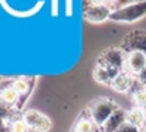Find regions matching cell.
Masks as SVG:
<instances>
[{
    "mask_svg": "<svg viewBox=\"0 0 146 132\" xmlns=\"http://www.w3.org/2000/svg\"><path fill=\"white\" fill-rule=\"evenodd\" d=\"M121 48L128 54L131 51H141L146 54V30H133L122 41Z\"/></svg>",
    "mask_w": 146,
    "mask_h": 132,
    "instance_id": "cell-6",
    "label": "cell"
},
{
    "mask_svg": "<svg viewBox=\"0 0 146 132\" xmlns=\"http://www.w3.org/2000/svg\"><path fill=\"white\" fill-rule=\"evenodd\" d=\"M112 9L109 4H91L87 3L84 9V19L90 23H104L111 19Z\"/></svg>",
    "mask_w": 146,
    "mask_h": 132,
    "instance_id": "cell-5",
    "label": "cell"
},
{
    "mask_svg": "<svg viewBox=\"0 0 146 132\" xmlns=\"http://www.w3.org/2000/svg\"><path fill=\"white\" fill-rule=\"evenodd\" d=\"M116 132H141V128H138V127H135V125H132L126 121Z\"/></svg>",
    "mask_w": 146,
    "mask_h": 132,
    "instance_id": "cell-16",
    "label": "cell"
},
{
    "mask_svg": "<svg viewBox=\"0 0 146 132\" xmlns=\"http://www.w3.org/2000/svg\"><path fill=\"white\" fill-rule=\"evenodd\" d=\"M119 73H121L119 70L111 68V67L104 65V64H101V63L97 61V65H95V68H94L92 75H94V80H95L97 83H99V84L111 85V83L113 81V78H115Z\"/></svg>",
    "mask_w": 146,
    "mask_h": 132,
    "instance_id": "cell-8",
    "label": "cell"
},
{
    "mask_svg": "<svg viewBox=\"0 0 146 132\" xmlns=\"http://www.w3.org/2000/svg\"><path fill=\"white\" fill-rule=\"evenodd\" d=\"M138 1H145V0H119V1L116 3V6L113 7V10H115V9H118V7H122V6H126V4H132V3H138Z\"/></svg>",
    "mask_w": 146,
    "mask_h": 132,
    "instance_id": "cell-17",
    "label": "cell"
},
{
    "mask_svg": "<svg viewBox=\"0 0 146 132\" xmlns=\"http://www.w3.org/2000/svg\"><path fill=\"white\" fill-rule=\"evenodd\" d=\"M65 14H67V17L72 16V0L65 1Z\"/></svg>",
    "mask_w": 146,
    "mask_h": 132,
    "instance_id": "cell-18",
    "label": "cell"
},
{
    "mask_svg": "<svg viewBox=\"0 0 146 132\" xmlns=\"http://www.w3.org/2000/svg\"><path fill=\"white\" fill-rule=\"evenodd\" d=\"M132 81H133V75L129 74L128 71H121L115 78L113 81L111 83V88L116 92H129L131 85H132Z\"/></svg>",
    "mask_w": 146,
    "mask_h": 132,
    "instance_id": "cell-9",
    "label": "cell"
},
{
    "mask_svg": "<svg viewBox=\"0 0 146 132\" xmlns=\"http://www.w3.org/2000/svg\"><path fill=\"white\" fill-rule=\"evenodd\" d=\"M119 109V107L116 105V102H113L109 98H99L97 101H94L88 111H90V117L92 118V121L97 124L98 127H104L105 122L112 117V114Z\"/></svg>",
    "mask_w": 146,
    "mask_h": 132,
    "instance_id": "cell-2",
    "label": "cell"
},
{
    "mask_svg": "<svg viewBox=\"0 0 146 132\" xmlns=\"http://www.w3.org/2000/svg\"><path fill=\"white\" fill-rule=\"evenodd\" d=\"M98 63L108 65L111 68H116L119 71H123L125 65H126V53L122 48H108L106 51H104L99 55Z\"/></svg>",
    "mask_w": 146,
    "mask_h": 132,
    "instance_id": "cell-4",
    "label": "cell"
},
{
    "mask_svg": "<svg viewBox=\"0 0 146 132\" xmlns=\"http://www.w3.org/2000/svg\"><path fill=\"white\" fill-rule=\"evenodd\" d=\"M72 132H77V131H72Z\"/></svg>",
    "mask_w": 146,
    "mask_h": 132,
    "instance_id": "cell-24",
    "label": "cell"
},
{
    "mask_svg": "<svg viewBox=\"0 0 146 132\" xmlns=\"http://www.w3.org/2000/svg\"><path fill=\"white\" fill-rule=\"evenodd\" d=\"M142 132H146V125L143 127V129H142Z\"/></svg>",
    "mask_w": 146,
    "mask_h": 132,
    "instance_id": "cell-23",
    "label": "cell"
},
{
    "mask_svg": "<svg viewBox=\"0 0 146 132\" xmlns=\"http://www.w3.org/2000/svg\"><path fill=\"white\" fill-rule=\"evenodd\" d=\"M126 121L138 128H143L146 125V109L141 107H133L126 112Z\"/></svg>",
    "mask_w": 146,
    "mask_h": 132,
    "instance_id": "cell-12",
    "label": "cell"
},
{
    "mask_svg": "<svg viewBox=\"0 0 146 132\" xmlns=\"http://www.w3.org/2000/svg\"><path fill=\"white\" fill-rule=\"evenodd\" d=\"M146 16V0L145 1H138L132 4H126L122 7H118L112 10L111 19L112 21L116 23H133Z\"/></svg>",
    "mask_w": 146,
    "mask_h": 132,
    "instance_id": "cell-1",
    "label": "cell"
},
{
    "mask_svg": "<svg viewBox=\"0 0 146 132\" xmlns=\"http://www.w3.org/2000/svg\"><path fill=\"white\" fill-rule=\"evenodd\" d=\"M132 98H133V102L136 104V107H141V108L146 109V87L142 88L138 92H135L132 95Z\"/></svg>",
    "mask_w": 146,
    "mask_h": 132,
    "instance_id": "cell-14",
    "label": "cell"
},
{
    "mask_svg": "<svg viewBox=\"0 0 146 132\" xmlns=\"http://www.w3.org/2000/svg\"><path fill=\"white\" fill-rule=\"evenodd\" d=\"M146 68V54L141 51H131L126 54V65L125 71H128L132 75L141 74Z\"/></svg>",
    "mask_w": 146,
    "mask_h": 132,
    "instance_id": "cell-7",
    "label": "cell"
},
{
    "mask_svg": "<svg viewBox=\"0 0 146 132\" xmlns=\"http://www.w3.org/2000/svg\"><path fill=\"white\" fill-rule=\"evenodd\" d=\"M21 119L26 122V125L36 132H48L52 127V122L47 115L41 114L37 109H27Z\"/></svg>",
    "mask_w": 146,
    "mask_h": 132,
    "instance_id": "cell-3",
    "label": "cell"
},
{
    "mask_svg": "<svg viewBox=\"0 0 146 132\" xmlns=\"http://www.w3.org/2000/svg\"><path fill=\"white\" fill-rule=\"evenodd\" d=\"M10 115H11V109H10V107H7L6 104H3V102L0 101V121H3V119H9Z\"/></svg>",
    "mask_w": 146,
    "mask_h": 132,
    "instance_id": "cell-15",
    "label": "cell"
},
{
    "mask_svg": "<svg viewBox=\"0 0 146 132\" xmlns=\"http://www.w3.org/2000/svg\"><path fill=\"white\" fill-rule=\"evenodd\" d=\"M125 122H126V111H123L122 108H119L105 122V125L102 127V132H116Z\"/></svg>",
    "mask_w": 146,
    "mask_h": 132,
    "instance_id": "cell-11",
    "label": "cell"
},
{
    "mask_svg": "<svg viewBox=\"0 0 146 132\" xmlns=\"http://www.w3.org/2000/svg\"><path fill=\"white\" fill-rule=\"evenodd\" d=\"M106 3H109V4H113V6H116V3L119 1V0H105Z\"/></svg>",
    "mask_w": 146,
    "mask_h": 132,
    "instance_id": "cell-22",
    "label": "cell"
},
{
    "mask_svg": "<svg viewBox=\"0 0 146 132\" xmlns=\"http://www.w3.org/2000/svg\"><path fill=\"white\" fill-rule=\"evenodd\" d=\"M52 3H51V13H52V16L55 17L57 14H58V0H51Z\"/></svg>",
    "mask_w": 146,
    "mask_h": 132,
    "instance_id": "cell-19",
    "label": "cell"
},
{
    "mask_svg": "<svg viewBox=\"0 0 146 132\" xmlns=\"http://www.w3.org/2000/svg\"><path fill=\"white\" fill-rule=\"evenodd\" d=\"M91 4H102V3H105V0H88Z\"/></svg>",
    "mask_w": 146,
    "mask_h": 132,
    "instance_id": "cell-21",
    "label": "cell"
},
{
    "mask_svg": "<svg viewBox=\"0 0 146 132\" xmlns=\"http://www.w3.org/2000/svg\"><path fill=\"white\" fill-rule=\"evenodd\" d=\"M0 101L7 107H13L20 102V95L13 87V81H7L3 87H0Z\"/></svg>",
    "mask_w": 146,
    "mask_h": 132,
    "instance_id": "cell-10",
    "label": "cell"
},
{
    "mask_svg": "<svg viewBox=\"0 0 146 132\" xmlns=\"http://www.w3.org/2000/svg\"><path fill=\"white\" fill-rule=\"evenodd\" d=\"M135 77H138V80H139V81L146 87V68L141 73V74H138V75H135Z\"/></svg>",
    "mask_w": 146,
    "mask_h": 132,
    "instance_id": "cell-20",
    "label": "cell"
},
{
    "mask_svg": "<svg viewBox=\"0 0 146 132\" xmlns=\"http://www.w3.org/2000/svg\"><path fill=\"white\" fill-rule=\"evenodd\" d=\"M13 87L17 91V94L20 95V99H21V98H24V97L29 94V91H30V88H31V84L29 83L27 78L20 77V78H17V80H13ZM19 104H20V102H19Z\"/></svg>",
    "mask_w": 146,
    "mask_h": 132,
    "instance_id": "cell-13",
    "label": "cell"
}]
</instances>
